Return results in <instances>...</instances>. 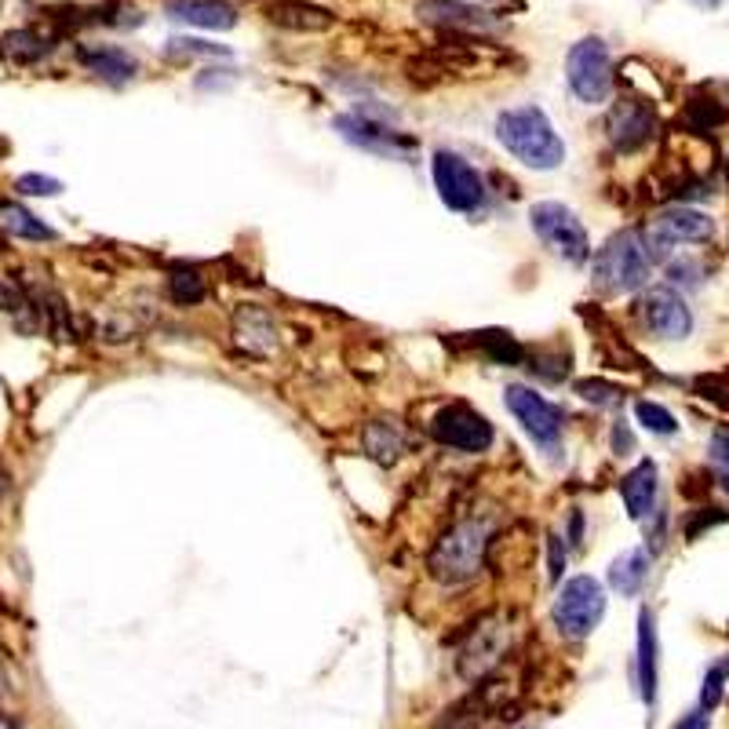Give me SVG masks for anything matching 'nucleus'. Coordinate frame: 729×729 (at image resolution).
Returning a JSON list of instances; mask_svg holds the SVG:
<instances>
[{"label":"nucleus","mask_w":729,"mask_h":729,"mask_svg":"<svg viewBox=\"0 0 729 729\" xmlns=\"http://www.w3.org/2000/svg\"><path fill=\"white\" fill-rule=\"evenodd\" d=\"M496 139L521 165L551 172L565 161V143L540 106H515L496 117Z\"/></svg>","instance_id":"f257e3e1"},{"label":"nucleus","mask_w":729,"mask_h":729,"mask_svg":"<svg viewBox=\"0 0 729 729\" xmlns=\"http://www.w3.org/2000/svg\"><path fill=\"white\" fill-rule=\"evenodd\" d=\"M489 554V529L482 518L456 521L434 540L427 554V569L438 584H467L485 569Z\"/></svg>","instance_id":"f03ea898"},{"label":"nucleus","mask_w":729,"mask_h":729,"mask_svg":"<svg viewBox=\"0 0 729 729\" xmlns=\"http://www.w3.org/2000/svg\"><path fill=\"white\" fill-rule=\"evenodd\" d=\"M649 267L652 263L646 256V245H642V234H613L595 256V285L602 292H613V296H627V292L649 281Z\"/></svg>","instance_id":"7ed1b4c3"},{"label":"nucleus","mask_w":729,"mask_h":729,"mask_svg":"<svg viewBox=\"0 0 729 729\" xmlns=\"http://www.w3.org/2000/svg\"><path fill=\"white\" fill-rule=\"evenodd\" d=\"M565 78H569V89L580 103L598 106L613 95V59H609V48L598 37H584L580 45L569 48V59H565Z\"/></svg>","instance_id":"20e7f679"},{"label":"nucleus","mask_w":729,"mask_h":729,"mask_svg":"<svg viewBox=\"0 0 729 729\" xmlns=\"http://www.w3.org/2000/svg\"><path fill=\"white\" fill-rule=\"evenodd\" d=\"M605 616V587L595 576H573L554 598V624L565 638H587Z\"/></svg>","instance_id":"39448f33"},{"label":"nucleus","mask_w":729,"mask_h":729,"mask_svg":"<svg viewBox=\"0 0 729 729\" xmlns=\"http://www.w3.org/2000/svg\"><path fill=\"white\" fill-rule=\"evenodd\" d=\"M529 220H532V231H537V237L551 252H558L562 259H569V263H587V259H591V242H587L584 223L576 220L565 204L540 201L532 204Z\"/></svg>","instance_id":"423d86ee"},{"label":"nucleus","mask_w":729,"mask_h":729,"mask_svg":"<svg viewBox=\"0 0 729 729\" xmlns=\"http://www.w3.org/2000/svg\"><path fill=\"white\" fill-rule=\"evenodd\" d=\"M712 234H715V223L707 220L704 212L679 204V209L660 212L657 220L642 231V245H646L649 263H657V259H668L674 245H701Z\"/></svg>","instance_id":"0eeeda50"},{"label":"nucleus","mask_w":729,"mask_h":729,"mask_svg":"<svg viewBox=\"0 0 729 729\" xmlns=\"http://www.w3.org/2000/svg\"><path fill=\"white\" fill-rule=\"evenodd\" d=\"M431 176H434V187H438V198L445 201V209H452V212L482 209L485 183H482V176H478V168L467 165L460 154H452V150H438L434 161H431Z\"/></svg>","instance_id":"6e6552de"},{"label":"nucleus","mask_w":729,"mask_h":729,"mask_svg":"<svg viewBox=\"0 0 729 729\" xmlns=\"http://www.w3.org/2000/svg\"><path fill=\"white\" fill-rule=\"evenodd\" d=\"M431 434L445 449H460V452H485L496 438L493 423L478 409L463 405V401H452V405L438 409V416L431 420Z\"/></svg>","instance_id":"1a4fd4ad"},{"label":"nucleus","mask_w":729,"mask_h":729,"mask_svg":"<svg viewBox=\"0 0 729 729\" xmlns=\"http://www.w3.org/2000/svg\"><path fill=\"white\" fill-rule=\"evenodd\" d=\"M504 401H507V409L515 412V420L526 427V434L537 445H543L548 452H554L558 449V442H562V412L551 405L548 398L543 395H537V390H529V387H507L504 390Z\"/></svg>","instance_id":"9d476101"},{"label":"nucleus","mask_w":729,"mask_h":729,"mask_svg":"<svg viewBox=\"0 0 729 729\" xmlns=\"http://www.w3.org/2000/svg\"><path fill=\"white\" fill-rule=\"evenodd\" d=\"M504 649H507V624L504 620L499 616L478 620L471 638H467V646L460 649V657H456V671H460V679H467V682L485 679V674L504 660Z\"/></svg>","instance_id":"9b49d317"},{"label":"nucleus","mask_w":729,"mask_h":729,"mask_svg":"<svg viewBox=\"0 0 729 729\" xmlns=\"http://www.w3.org/2000/svg\"><path fill=\"white\" fill-rule=\"evenodd\" d=\"M642 321H646V329L652 336H660V340H685L693 329V314L685 307V299L668 285L649 289L646 296H642Z\"/></svg>","instance_id":"f8f14e48"},{"label":"nucleus","mask_w":729,"mask_h":729,"mask_svg":"<svg viewBox=\"0 0 729 729\" xmlns=\"http://www.w3.org/2000/svg\"><path fill=\"white\" fill-rule=\"evenodd\" d=\"M605 132H609V143L616 150H624V154H631V150L646 146L652 139V132H657V117H652L646 103L620 99L605 117Z\"/></svg>","instance_id":"ddd939ff"},{"label":"nucleus","mask_w":729,"mask_h":729,"mask_svg":"<svg viewBox=\"0 0 729 729\" xmlns=\"http://www.w3.org/2000/svg\"><path fill=\"white\" fill-rule=\"evenodd\" d=\"M420 23L438 26L445 34H478V30H493L496 19L482 12L474 4H460V0H420L416 4Z\"/></svg>","instance_id":"4468645a"},{"label":"nucleus","mask_w":729,"mask_h":729,"mask_svg":"<svg viewBox=\"0 0 729 729\" xmlns=\"http://www.w3.org/2000/svg\"><path fill=\"white\" fill-rule=\"evenodd\" d=\"M234 343L252 357L274 354L278 329L274 321H270V314L263 307H256V303H245V307L234 314Z\"/></svg>","instance_id":"2eb2a0df"},{"label":"nucleus","mask_w":729,"mask_h":729,"mask_svg":"<svg viewBox=\"0 0 729 729\" xmlns=\"http://www.w3.org/2000/svg\"><path fill=\"white\" fill-rule=\"evenodd\" d=\"M267 19L281 30H292V34H325L336 23L329 8H318L310 0H270Z\"/></svg>","instance_id":"dca6fc26"},{"label":"nucleus","mask_w":729,"mask_h":729,"mask_svg":"<svg viewBox=\"0 0 729 729\" xmlns=\"http://www.w3.org/2000/svg\"><path fill=\"white\" fill-rule=\"evenodd\" d=\"M168 15L198 30H215V34L234 30L237 23V12L226 0H168Z\"/></svg>","instance_id":"f3484780"},{"label":"nucleus","mask_w":729,"mask_h":729,"mask_svg":"<svg viewBox=\"0 0 729 729\" xmlns=\"http://www.w3.org/2000/svg\"><path fill=\"white\" fill-rule=\"evenodd\" d=\"M620 496H624V507L627 515L642 521L657 504V463L652 460H642L635 471L624 474V482H620Z\"/></svg>","instance_id":"a211bd4d"},{"label":"nucleus","mask_w":729,"mask_h":729,"mask_svg":"<svg viewBox=\"0 0 729 729\" xmlns=\"http://www.w3.org/2000/svg\"><path fill=\"white\" fill-rule=\"evenodd\" d=\"M362 449L368 460L390 467V463H398L401 452H405V434H401L395 420H373V423H365V431H362Z\"/></svg>","instance_id":"6ab92c4d"},{"label":"nucleus","mask_w":729,"mask_h":729,"mask_svg":"<svg viewBox=\"0 0 729 729\" xmlns=\"http://www.w3.org/2000/svg\"><path fill=\"white\" fill-rule=\"evenodd\" d=\"M638 685L642 701H657V627H652V613L642 609L638 613Z\"/></svg>","instance_id":"aec40b11"},{"label":"nucleus","mask_w":729,"mask_h":729,"mask_svg":"<svg viewBox=\"0 0 729 729\" xmlns=\"http://www.w3.org/2000/svg\"><path fill=\"white\" fill-rule=\"evenodd\" d=\"M81 62L110 84H125L139 73V62L125 48H81Z\"/></svg>","instance_id":"412c9836"},{"label":"nucleus","mask_w":729,"mask_h":729,"mask_svg":"<svg viewBox=\"0 0 729 729\" xmlns=\"http://www.w3.org/2000/svg\"><path fill=\"white\" fill-rule=\"evenodd\" d=\"M0 231L12 234V237H23V242H51V237H56L51 226H45L34 212L15 201H0Z\"/></svg>","instance_id":"4be33fe9"},{"label":"nucleus","mask_w":729,"mask_h":729,"mask_svg":"<svg viewBox=\"0 0 729 729\" xmlns=\"http://www.w3.org/2000/svg\"><path fill=\"white\" fill-rule=\"evenodd\" d=\"M646 576H649V558H646V551L642 548H631V551H624L620 558L613 562V569H609V584L616 587L620 595H638L642 591V584H646Z\"/></svg>","instance_id":"5701e85b"},{"label":"nucleus","mask_w":729,"mask_h":729,"mask_svg":"<svg viewBox=\"0 0 729 729\" xmlns=\"http://www.w3.org/2000/svg\"><path fill=\"white\" fill-rule=\"evenodd\" d=\"M336 128H340L346 143H354V146L379 150V154H390V150H395V132L365 121V117H336Z\"/></svg>","instance_id":"b1692460"},{"label":"nucleus","mask_w":729,"mask_h":729,"mask_svg":"<svg viewBox=\"0 0 729 729\" xmlns=\"http://www.w3.org/2000/svg\"><path fill=\"white\" fill-rule=\"evenodd\" d=\"M478 346H482V351L493 357L496 365H518L521 357H526L521 343L515 340V336H507V332H482Z\"/></svg>","instance_id":"393cba45"},{"label":"nucleus","mask_w":729,"mask_h":729,"mask_svg":"<svg viewBox=\"0 0 729 729\" xmlns=\"http://www.w3.org/2000/svg\"><path fill=\"white\" fill-rule=\"evenodd\" d=\"M4 51L19 62H34V59L45 56L48 45H45V37L34 34V30H15V34L4 37Z\"/></svg>","instance_id":"a878e982"},{"label":"nucleus","mask_w":729,"mask_h":729,"mask_svg":"<svg viewBox=\"0 0 729 729\" xmlns=\"http://www.w3.org/2000/svg\"><path fill=\"white\" fill-rule=\"evenodd\" d=\"M172 299L183 303V307H193V303H201L209 296V285H204L201 274H193V270H179V274H172Z\"/></svg>","instance_id":"bb28decb"},{"label":"nucleus","mask_w":729,"mask_h":729,"mask_svg":"<svg viewBox=\"0 0 729 729\" xmlns=\"http://www.w3.org/2000/svg\"><path fill=\"white\" fill-rule=\"evenodd\" d=\"M635 416H638L642 427L652 431V434H674V431H679V420H674L663 405H657V401H638Z\"/></svg>","instance_id":"cd10ccee"},{"label":"nucleus","mask_w":729,"mask_h":729,"mask_svg":"<svg viewBox=\"0 0 729 729\" xmlns=\"http://www.w3.org/2000/svg\"><path fill=\"white\" fill-rule=\"evenodd\" d=\"M431 729H478V704L474 701L452 704Z\"/></svg>","instance_id":"c85d7f7f"},{"label":"nucleus","mask_w":729,"mask_h":729,"mask_svg":"<svg viewBox=\"0 0 729 729\" xmlns=\"http://www.w3.org/2000/svg\"><path fill=\"white\" fill-rule=\"evenodd\" d=\"M15 190L26 193V198H51V193L62 190V183L51 179V176H37V172H34V176H19Z\"/></svg>","instance_id":"c756f323"},{"label":"nucleus","mask_w":729,"mask_h":729,"mask_svg":"<svg viewBox=\"0 0 729 729\" xmlns=\"http://www.w3.org/2000/svg\"><path fill=\"white\" fill-rule=\"evenodd\" d=\"M576 395H580L584 401H595V405H609V401H620V390L602 384V379H580V384H576Z\"/></svg>","instance_id":"7c9ffc66"},{"label":"nucleus","mask_w":729,"mask_h":729,"mask_svg":"<svg viewBox=\"0 0 729 729\" xmlns=\"http://www.w3.org/2000/svg\"><path fill=\"white\" fill-rule=\"evenodd\" d=\"M685 117H690V125L696 128V132H707V128H715L718 121H722V110L712 103H693L690 110H685Z\"/></svg>","instance_id":"2f4dec72"},{"label":"nucleus","mask_w":729,"mask_h":729,"mask_svg":"<svg viewBox=\"0 0 729 729\" xmlns=\"http://www.w3.org/2000/svg\"><path fill=\"white\" fill-rule=\"evenodd\" d=\"M722 682H726V671L722 668H712L704 679V693H701V707L704 712H712V707L722 701Z\"/></svg>","instance_id":"473e14b6"},{"label":"nucleus","mask_w":729,"mask_h":729,"mask_svg":"<svg viewBox=\"0 0 729 729\" xmlns=\"http://www.w3.org/2000/svg\"><path fill=\"white\" fill-rule=\"evenodd\" d=\"M668 274H671L674 285H701V263H693V259H679V263H671Z\"/></svg>","instance_id":"72a5a7b5"},{"label":"nucleus","mask_w":729,"mask_h":729,"mask_svg":"<svg viewBox=\"0 0 729 729\" xmlns=\"http://www.w3.org/2000/svg\"><path fill=\"white\" fill-rule=\"evenodd\" d=\"M712 460L729 474V427H722V431H715V434H712Z\"/></svg>","instance_id":"f704fd0d"},{"label":"nucleus","mask_w":729,"mask_h":729,"mask_svg":"<svg viewBox=\"0 0 729 729\" xmlns=\"http://www.w3.org/2000/svg\"><path fill=\"white\" fill-rule=\"evenodd\" d=\"M726 518H729L726 510L712 507V515H701V518H696V521H690V526H685V537H690V540H696V537H701V529L715 526V521H726Z\"/></svg>","instance_id":"c9c22d12"},{"label":"nucleus","mask_w":729,"mask_h":729,"mask_svg":"<svg viewBox=\"0 0 729 729\" xmlns=\"http://www.w3.org/2000/svg\"><path fill=\"white\" fill-rule=\"evenodd\" d=\"M548 540H551V580H558L562 569H565V551H562L558 537H548Z\"/></svg>","instance_id":"e433bc0d"},{"label":"nucleus","mask_w":729,"mask_h":729,"mask_svg":"<svg viewBox=\"0 0 729 729\" xmlns=\"http://www.w3.org/2000/svg\"><path fill=\"white\" fill-rule=\"evenodd\" d=\"M613 449L620 456H627L631 449H635V438H631V431L624 427V423H616V431H613Z\"/></svg>","instance_id":"4c0bfd02"},{"label":"nucleus","mask_w":729,"mask_h":729,"mask_svg":"<svg viewBox=\"0 0 729 729\" xmlns=\"http://www.w3.org/2000/svg\"><path fill=\"white\" fill-rule=\"evenodd\" d=\"M674 729H707V712H704V707H701V712H693V715H685V718H682V722H679V726H674Z\"/></svg>","instance_id":"58836bf2"},{"label":"nucleus","mask_w":729,"mask_h":729,"mask_svg":"<svg viewBox=\"0 0 729 729\" xmlns=\"http://www.w3.org/2000/svg\"><path fill=\"white\" fill-rule=\"evenodd\" d=\"M0 729H23V726L12 722V718H8V715H0Z\"/></svg>","instance_id":"ea45409f"},{"label":"nucleus","mask_w":729,"mask_h":729,"mask_svg":"<svg viewBox=\"0 0 729 729\" xmlns=\"http://www.w3.org/2000/svg\"><path fill=\"white\" fill-rule=\"evenodd\" d=\"M696 8H718V0H693Z\"/></svg>","instance_id":"a19ab883"},{"label":"nucleus","mask_w":729,"mask_h":729,"mask_svg":"<svg viewBox=\"0 0 729 729\" xmlns=\"http://www.w3.org/2000/svg\"><path fill=\"white\" fill-rule=\"evenodd\" d=\"M722 489H726V493H729V474L722 478Z\"/></svg>","instance_id":"79ce46f5"}]
</instances>
